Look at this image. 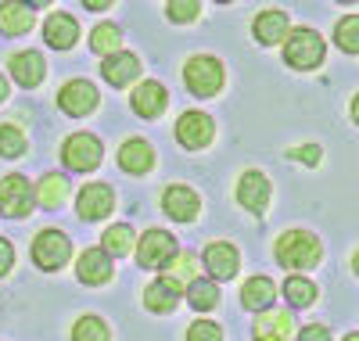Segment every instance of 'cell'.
<instances>
[{
  "label": "cell",
  "instance_id": "6da1fadb",
  "mask_svg": "<svg viewBox=\"0 0 359 341\" xmlns=\"http://www.w3.org/2000/svg\"><path fill=\"white\" fill-rule=\"evenodd\" d=\"M277 262L284 269H309L320 262V241L306 230H287L277 241Z\"/></svg>",
  "mask_w": 359,
  "mask_h": 341
},
{
  "label": "cell",
  "instance_id": "7a4b0ae2",
  "mask_svg": "<svg viewBox=\"0 0 359 341\" xmlns=\"http://www.w3.org/2000/svg\"><path fill=\"white\" fill-rule=\"evenodd\" d=\"M184 79H187V90L194 98H212L223 86V65L208 54H194L184 65Z\"/></svg>",
  "mask_w": 359,
  "mask_h": 341
},
{
  "label": "cell",
  "instance_id": "3957f363",
  "mask_svg": "<svg viewBox=\"0 0 359 341\" xmlns=\"http://www.w3.org/2000/svg\"><path fill=\"white\" fill-rule=\"evenodd\" d=\"M284 61L291 69H316L323 61V40L316 29H294L284 40Z\"/></svg>",
  "mask_w": 359,
  "mask_h": 341
},
{
  "label": "cell",
  "instance_id": "277c9868",
  "mask_svg": "<svg viewBox=\"0 0 359 341\" xmlns=\"http://www.w3.org/2000/svg\"><path fill=\"white\" fill-rule=\"evenodd\" d=\"M36 205V191L29 187V180L11 173L0 180V215H8V220H25L29 212Z\"/></svg>",
  "mask_w": 359,
  "mask_h": 341
},
{
  "label": "cell",
  "instance_id": "5b68a950",
  "mask_svg": "<svg viewBox=\"0 0 359 341\" xmlns=\"http://www.w3.org/2000/svg\"><path fill=\"white\" fill-rule=\"evenodd\" d=\"M176 259V241H172V234H165V230H147L144 237H140V244H137V262L144 266V269H162V266H169Z\"/></svg>",
  "mask_w": 359,
  "mask_h": 341
},
{
  "label": "cell",
  "instance_id": "8992f818",
  "mask_svg": "<svg viewBox=\"0 0 359 341\" xmlns=\"http://www.w3.org/2000/svg\"><path fill=\"white\" fill-rule=\"evenodd\" d=\"M69 255H72V244H69L65 234H57V230L36 234V241H33V262L40 269H62L69 262Z\"/></svg>",
  "mask_w": 359,
  "mask_h": 341
},
{
  "label": "cell",
  "instance_id": "52a82bcc",
  "mask_svg": "<svg viewBox=\"0 0 359 341\" xmlns=\"http://www.w3.org/2000/svg\"><path fill=\"white\" fill-rule=\"evenodd\" d=\"M62 159H65V166L76 169V173L97 169V166H101V140L90 137V133H72V137L65 140Z\"/></svg>",
  "mask_w": 359,
  "mask_h": 341
},
{
  "label": "cell",
  "instance_id": "ba28073f",
  "mask_svg": "<svg viewBox=\"0 0 359 341\" xmlns=\"http://www.w3.org/2000/svg\"><path fill=\"white\" fill-rule=\"evenodd\" d=\"M176 140L184 144L187 151L208 147L212 144V119L201 115V112H184L180 122H176Z\"/></svg>",
  "mask_w": 359,
  "mask_h": 341
},
{
  "label": "cell",
  "instance_id": "9c48e42d",
  "mask_svg": "<svg viewBox=\"0 0 359 341\" xmlns=\"http://www.w3.org/2000/svg\"><path fill=\"white\" fill-rule=\"evenodd\" d=\"M162 208H165V215H172L176 223H191L194 215L201 212V198H198V191L184 187V183H172V187H165Z\"/></svg>",
  "mask_w": 359,
  "mask_h": 341
},
{
  "label": "cell",
  "instance_id": "30bf717a",
  "mask_svg": "<svg viewBox=\"0 0 359 341\" xmlns=\"http://www.w3.org/2000/svg\"><path fill=\"white\" fill-rule=\"evenodd\" d=\"M111 208H115V194L104 183H90V187L79 191V201H76L79 220H104V215H111Z\"/></svg>",
  "mask_w": 359,
  "mask_h": 341
},
{
  "label": "cell",
  "instance_id": "8fae6325",
  "mask_svg": "<svg viewBox=\"0 0 359 341\" xmlns=\"http://www.w3.org/2000/svg\"><path fill=\"white\" fill-rule=\"evenodd\" d=\"M57 105H62L65 115H90L97 108V90L86 79H72V83H65L62 94H57Z\"/></svg>",
  "mask_w": 359,
  "mask_h": 341
},
{
  "label": "cell",
  "instance_id": "7c38bea8",
  "mask_svg": "<svg viewBox=\"0 0 359 341\" xmlns=\"http://www.w3.org/2000/svg\"><path fill=\"white\" fill-rule=\"evenodd\" d=\"M237 201H241L248 212L262 215V212L269 208V180H266L262 173L248 169V173L241 176V183H237Z\"/></svg>",
  "mask_w": 359,
  "mask_h": 341
},
{
  "label": "cell",
  "instance_id": "4fadbf2b",
  "mask_svg": "<svg viewBox=\"0 0 359 341\" xmlns=\"http://www.w3.org/2000/svg\"><path fill=\"white\" fill-rule=\"evenodd\" d=\"M198 273H201V259H194V255H176L165 269H162V276L158 281L169 288V291H191V284L198 281Z\"/></svg>",
  "mask_w": 359,
  "mask_h": 341
},
{
  "label": "cell",
  "instance_id": "5bb4252c",
  "mask_svg": "<svg viewBox=\"0 0 359 341\" xmlns=\"http://www.w3.org/2000/svg\"><path fill=\"white\" fill-rule=\"evenodd\" d=\"M237 266H241V259H237V248L226 244V241H216L205 248V269L212 281H230V276L237 273Z\"/></svg>",
  "mask_w": 359,
  "mask_h": 341
},
{
  "label": "cell",
  "instance_id": "9a60e30c",
  "mask_svg": "<svg viewBox=\"0 0 359 341\" xmlns=\"http://www.w3.org/2000/svg\"><path fill=\"white\" fill-rule=\"evenodd\" d=\"M101 76L111 83V86H130L137 76H140V58L130 54V51H118L111 58L101 61Z\"/></svg>",
  "mask_w": 359,
  "mask_h": 341
},
{
  "label": "cell",
  "instance_id": "2e32d148",
  "mask_svg": "<svg viewBox=\"0 0 359 341\" xmlns=\"http://www.w3.org/2000/svg\"><path fill=\"white\" fill-rule=\"evenodd\" d=\"M79 281L90 284V288H97L104 281H111V255L104 252V248H86V252L79 255Z\"/></svg>",
  "mask_w": 359,
  "mask_h": 341
},
{
  "label": "cell",
  "instance_id": "e0dca14e",
  "mask_svg": "<svg viewBox=\"0 0 359 341\" xmlns=\"http://www.w3.org/2000/svg\"><path fill=\"white\" fill-rule=\"evenodd\" d=\"M165 105H169V94H165V86L155 83V79H144L133 90V112L144 115V119H158Z\"/></svg>",
  "mask_w": 359,
  "mask_h": 341
},
{
  "label": "cell",
  "instance_id": "ac0fdd59",
  "mask_svg": "<svg viewBox=\"0 0 359 341\" xmlns=\"http://www.w3.org/2000/svg\"><path fill=\"white\" fill-rule=\"evenodd\" d=\"M33 8L36 4H22V0H4L0 4V33L4 36H22L33 25Z\"/></svg>",
  "mask_w": 359,
  "mask_h": 341
},
{
  "label": "cell",
  "instance_id": "d6986e66",
  "mask_svg": "<svg viewBox=\"0 0 359 341\" xmlns=\"http://www.w3.org/2000/svg\"><path fill=\"white\" fill-rule=\"evenodd\" d=\"M294 334V316L277 309V313H262L255 320V337L259 341H291Z\"/></svg>",
  "mask_w": 359,
  "mask_h": 341
},
{
  "label": "cell",
  "instance_id": "ffe728a7",
  "mask_svg": "<svg viewBox=\"0 0 359 341\" xmlns=\"http://www.w3.org/2000/svg\"><path fill=\"white\" fill-rule=\"evenodd\" d=\"M76 36H79V25H76L72 15H50V18L43 22V40H47L54 51H69V47L76 44Z\"/></svg>",
  "mask_w": 359,
  "mask_h": 341
},
{
  "label": "cell",
  "instance_id": "44dd1931",
  "mask_svg": "<svg viewBox=\"0 0 359 341\" xmlns=\"http://www.w3.org/2000/svg\"><path fill=\"white\" fill-rule=\"evenodd\" d=\"M11 76L22 83V86H40L43 79V58L36 51H18L11 54Z\"/></svg>",
  "mask_w": 359,
  "mask_h": 341
},
{
  "label": "cell",
  "instance_id": "7402d4cb",
  "mask_svg": "<svg viewBox=\"0 0 359 341\" xmlns=\"http://www.w3.org/2000/svg\"><path fill=\"white\" fill-rule=\"evenodd\" d=\"M287 25H291V22H287L284 11H266V15L255 18L252 29H255V40H259V44H280V40L291 36V33H287Z\"/></svg>",
  "mask_w": 359,
  "mask_h": 341
},
{
  "label": "cell",
  "instance_id": "603a6c76",
  "mask_svg": "<svg viewBox=\"0 0 359 341\" xmlns=\"http://www.w3.org/2000/svg\"><path fill=\"white\" fill-rule=\"evenodd\" d=\"M118 166H123L126 173H147L155 166V151L144 140H126L123 147H118Z\"/></svg>",
  "mask_w": 359,
  "mask_h": 341
},
{
  "label": "cell",
  "instance_id": "cb8c5ba5",
  "mask_svg": "<svg viewBox=\"0 0 359 341\" xmlns=\"http://www.w3.org/2000/svg\"><path fill=\"white\" fill-rule=\"evenodd\" d=\"M36 201L43 205V208H62L65 201H69V180L62 176V173H47L43 180H40V187H36Z\"/></svg>",
  "mask_w": 359,
  "mask_h": 341
},
{
  "label": "cell",
  "instance_id": "d4e9b609",
  "mask_svg": "<svg viewBox=\"0 0 359 341\" xmlns=\"http://www.w3.org/2000/svg\"><path fill=\"white\" fill-rule=\"evenodd\" d=\"M277 298V288L269 284V276H252L241 288V305L245 309H269Z\"/></svg>",
  "mask_w": 359,
  "mask_h": 341
},
{
  "label": "cell",
  "instance_id": "484cf974",
  "mask_svg": "<svg viewBox=\"0 0 359 341\" xmlns=\"http://www.w3.org/2000/svg\"><path fill=\"white\" fill-rule=\"evenodd\" d=\"M101 244H104V252H108V255L123 259V255H130V252H133V230H130L126 223H115V227H108V230H104Z\"/></svg>",
  "mask_w": 359,
  "mask_h": 341
},
{
  "label": "cell",
  "instance_id": "4316f807",
  "mask_svg": "<svg viewBox=\"0 0 359 341\" xmlns=\"http://www.w3.org/2000/svg\"><path fill=\"white\" fill-rule=\"evenodd\" d=\"M284 298L294 309H306V305L316 302V284L306 281V276H287V281H284Z\"/></svg>",
  "mask_w": 359,
  "mask_h": 341
},
{
  "label": "cell",
  "instance_id": "83f0119b",
  "mask_svg": "<svg viewBox=\"0 0 359 341\" xmlns=\"http://www.w3.org/2000/svg\"><path fill=\"white\" fill-rule=\"evenodd\" d=\"M118 44H123V33L111 25V22H104V25H97L94 33H90V47H94L97 54H104V58H111V54H118Z\"/></svg>",
  "mask_w": 359,
  "mask_h": 341
},
{
  "label": "cell",
  "instance_id": "f1b7e54d",
  "mask_svg": "<svg viewBox=\"0 0 359 341\" xmlns=\"http://www.w3.org/2000/svg\"><path fill=\"white\" fill-rule=\"evenodd\" d=\"M176 302H180V295H176V291H169L162 281H158V284H151V288L144 291V305H147V309H155V313H172Z\"/></svg>",
  "mask_w": 359,
  "mask_h": 341
},
{
  "label": "cell",
  "instance_id": "f546056e",
  "mask_svg": "<svg viewBox=\"0 0 359 341\" xmlns=\"http://www.w3.org/2000/svg\"><path fill=\"white\" fill-rule=\"evenodd\" d=\"M187 298H191V305L194 309H216L219 305V288H216V281H194L191 284V291H187Z\"/></svg>",
  "mask_w": 359,
  "mask_h": 341
},
{
  "label": "cell",
  "instance_id": "4dcf8cb0",
  "mask_svg": "<svg viewBox=\"0 0 359 341\" xmlns=\"http://www.w3.org/2000/svg\"><path fill=\"white\" fill-rule=\"evenodd\" d=\"M108 337L111 334H108L104 320H97V316H79L72 327V341H108Z\"/></svg>",
  "mask_w": 359,
  "mask_h": 341
},
{
  "label": "cell",
  "instance_id": "1f68e13d",
  "mask_svg": "<svg viewBox=\"0 0 359 341\" xmlns=\"http://www.w3.org/2000/svg\"><path fill=\"white\" fill-rule=\"evenodd\" d=\"M334 44H338L341 51H348V54H359V15H348V18L338 22Z\"/></svg>",
  "mask_w": 359,
  "mask_h": 341
},
{
  "label": "cell",
  "instance_id": "d6a6232c",
  "mask_svg": "<svg viewBox=\"0 0 359 341\" xmlns=\"http://www.w3.org/2000/svg\"><path fill=\"white\" fill-rule=\"evenodd\" d=\"M25 133L18 130V126H0V154L4 159H18V154L25 151Z\"/></svg>",
  "mask_w": 359,
  "mask_h": 341
},
{
  "label": "cell",
  "instance_id": "836d02e7",
  "mask_svg": "<svg viewBox=\"0 0 359 341\" xmlns=\"http://www.w3.org/2000/svg\"><path fill=\"white\" fill-rule=\"evenodd\" d=\"M165 15H169L172 22H194V18L201 15V4H198V0H176V4L165 8Z\"/></svg>",
  "mask_w": 359,
  "mask_h": 341
},
{
  "label": "cell",
  "instance_id": "e575fe53",
  "mask_svg": "<svg viewBox=\"0 0 359 341\" xmlns=\"http://www.w3.org/2000/svg\"><path fill=\"white\" fill-rule=\"evenodd\" d=\"M187 341H223V330L212 320H198V323H191Z\"/></svg>",
  "mask_w": 359,
  "mask_h": 341
},
{
  "label": "cell",
  "instance_id": "d590c367",
  "mask_svg": "<svg viewBox=\"0 0 359 341\" xmlns=\"http://www.w3.org/2000/svg\"><path fill=\"white\" fill-rule=\"evenodd\" d=\"M291 159H298V162H309V166H316V162H320V147H316V144L294 147V151H291Z\"/></svg>",
  "mask_w": 359,
  "mask_h": 341
},
{
  "label": "cell",
  "instance_id": "8d00e7d4",
  "mask_svg": "<svg viewBox=\"0 0 359 341\" xmlns=\"http://www.w3.org/2000/svg\"><path fill=\"white\" fill-rule=\"evenodd\" d=\"M298 341H331V330H327V327H306L302 334H298Z\"/></svg>",
  "mask_w": 359,
  "mask_h": 341
},
{
  "label": "cell",
  "instance_id": "74e56055",
  "mask_svg": "<svg viewBox=\"0 0 359 341\" xmlns=\"http://www.w3.org/2000/svg\"><path fill=\"white\" fill-rule=\"evenodd\" d=\"M11 262H15V252H11V244L0 237V276H4L8 269H11Z\"/></svg>",
  "mask_w": 359,
  "mask_h": 341
},
{
  "label": "cell",
  "instance_id": "f35d334b",
  "mask_svg": "<svg viewBox=\"0 0 359 341\" xmlns=\"http://www.w3.org/2000/svg\"><path fill=\"white\" fill-rule=\"evenodd\" d=\"M352 119L359 122V94H355V101H352Z\"/></svg>",
  "mask_w": 359,
  "mask_h": 341
},
{
  "label": "cell",
  "instance_id": "ab89813d",
  "mask_svg": "<svg viewBox=\"0 0 359 341\" xmlns=\"http://www.w3.org/2000/svg\"><path fill=\"white\" fill-rule=\"evenodd\" d=\"M4 98H8V83H4V79H0V101H4Z\"/></svg>",
  "mask_w": 359,
  "mask_h": 341
},
{
  "label": "cell",
  "instance_id": "60d3db41",
  "mask_svg": "<svg viewBox=\"0 0 359 341\" xmlns=\"http://www.w3.org/2000/svg\"><path fill=\"white\" fill-rule=\"evenodd\" d=\"M352 269H355V273H359V252H355V255H352Z\"/></svg>",
  "mask_w": 359,
  "mask_h": 341
},
{
  "label": "cell",
  "instance_id": "b9f144b4",
  "mask_svg": "<svg viewBox=\"0 0 359 341\" xmlns=\"http://www.w3.org/2000/svg\"><path fill=\"white\" fill-rule=\"evenodd\" d=\"M345 341H359V334H348V337H345Z\"/></svg>",
  "mask_w": 359,
  "mask_h": 341
}]
</instances>
